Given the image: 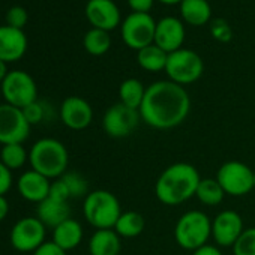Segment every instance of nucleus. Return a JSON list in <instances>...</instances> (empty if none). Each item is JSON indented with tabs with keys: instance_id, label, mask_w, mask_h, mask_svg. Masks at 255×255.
<instances>
[{
	"instance_id": "1",
	"label": "nucleus",
	"mask_w": 255,
	"mask_h": 255,
	"mask_svg": "<svg viewBox=\"0 0 255 255\" xmlns=\"http://www.w3.org/2000/svg\"><path fill=\"white\" fill-rule=\"evenodd\" d=\"M191 111V98L183 86L170 80L152 83L140 107L141 120L150 128L167 131L182 125Z\"/></svg>"
},
{
	"instance_id": "2",
	"label": "nucleus",
	"mask_w": 255,
	"mask_h": 255,
	"mask_svg": "<svg viewBox=\"0 0 255 255\" xmlns=\"http://www.w3.org/2000/svg\"><path fill=\"white\" fill-rule=\"evenodd\" d=\"M201 176L198 170L188 162L168 165L156 179L155 195L165 206H179L195 197Z\"/></svg>"
},
{
	"instance_id": "3",
	"label": "nucleus",
	"mask_w": 255,
	"mask_h": 255,
	"mask_svg": "<svg viewBox=\"0 0 255 255\" xmlns=\"http://www.w3.org/2000/svg\"><path fill=\"white\" fill-rule=\"evenodd\" d=\"M29 162L32 170L41 173L47 179H59L68 170L69 155L62 141L56 138H42L32 146Z\"/></svg>"
},
{
	"instance_id": "4",
	"label": "nucleus",
	"mask_w": 255,
	"mask_h": 255,
	"mask_svg": "<svg viewBox=\"0 0 255 255\" xmlns=\"http://www.w3.org/2000/svg\"><path fill=\"white\" fill-rule=\"evenodd\" d=\"M86 221L96 230H113L120 218L122 206L119 198L105 189H96L87 194L83 204Z\"/></svg>"
},
{
	"instance_id": "5",
	"label": "nucleus",
	"mask_w": 255,
	"mask_h": 255,
	"mask_svg": "<svg viewBox=\"0 0 255 255\" xmlns=\"http://www.w3.org/2000/svg\"><path fill=\"white\" fill-rule=\"evenodd\" d=\"M212 237V221L201 210H189L183 213L174 227V240L176 243L186 249L195 251L207 245Z\"/></svg>"
},
{
	"instance_id": "6",
	"label": "nucleus",
	"mask_w": 255,
	"mask_h": 255,
	"mask_svg": "<svg viewBox=\"0 0 255 255\" xmlns=\"http://www.w3.org/2000/svg\"><path fill=\"white\" fill-rule=\"evenodd\" d=\"M204 63L203 59L189 48H180L174 53L168 54L165 74L168 75L170 81L186 86L192 84L203 75Z\"/></svg>"
},
{
	"instance_id": "7",
	"label": "nucleus",
	"mask_w": 255,
	"mask_h": 255,
	"mask_svg": "<svg viewBox=\"0 0 255 255\" xmlns=\"http://www.w3.org/2000/svg\"><path fill=\"white\" fill-rule=\"evenodd\" d=\"M254 176L255 171L246 164L240 161H227L219 167L215 179L227 195L243 197L255 188Z\"/></svg>"
},
{
	"instance_id": "8",
	"label": "nucleus",
	"mask_w": 255,
	"mask_h": 255,
	"mask_svg": "<svg viewBox=\"0 0 255 255\" xmlns=\"http://www.w3.org/2000/svg\"><path fill=\"white\" fill-rule=\"evenodd\" d=\"M156 21L150 14L132 12L122 21V39L132 50H143L155 42Z\"/></svg>"
},
{
	"instance_id": "9",
	"label": "nucleus",
	"mask_w": 255,
	"mask_h": 255,
	"mask_svg": "<svg viewBox=\"0 0 255 255\" xmlns=\"http://www.w3.org/2000/svg\"><path fill=\"white\" fill-rule=\"evenodd\" d=\"M140 122H143L140 110H134L122 102H117L104 113L102 128L111 138H126L137 129Z\"/></svg>"
},
{
	"instance_id": "10",
	"label": "nucleus",
	"mask_w": 255,
	"mask_h": 255,
	"mask_svg": "<svg viewBox=\"0 0 255 255\" xmlns=\"http://www.w3.org/2000/svg\"><path fill=\"white\" fill-rule=\"evenodd\" d=\"M2 95L6 104L24 108L38 101V87L32 75L24 71H11L2 81Z\"/></svg>"
},
{
	"instance_id": "11",
	"label": "nucleus",
	"mask_w": 255,
	"mask_h": 255,
	"mask_svg": "<svg viewBox=\"0 0 255 255\" xmlns=\"http://www.w3.org/2000/svg\"><path fill=\"white\" fill-rule=\"evenodd\" d=\"M30 126L21 108L6 102L0 105V144H23L30 134Z\"/></svg>"
},
{
	"instance_id": "12",
	"label": "nucleus",
	"mask_w": 255,
	"mask_h": 255,
	"mask_svg": "<svg viewBox=\"0 0 255 255\" xmlns=\"http://www.w3.org/2000/svg\"><path fill=\"white\" fill-rule=\"evenodd\" d=\"M11 243L17 251L35 252L45 243V225L38 218H23L11 230Z\"/></svg>"
},
{
	"instance_id": "13",
	"label": "nucleus",
	"mask_w": 255,
	"mask_h": 255,
	"mask_svg": "<svg viewBox=\"0 0 255 255\" xmlns=\"http://www.w3.org/2000/svg\"><path fill=\"white\" fill-rule=\"evenodd\" d=\"M243 230V219L234 210H222L212 221V237L222 248H233Z\"/></svg>"
},
{
	"instance_id": "14",
	"label": "nucleus",
	"mask_w": 255,
	"mask_h": 255,
	"mask_svg": "<svg viewBox=\"0 0 255 255\" xmlns=\"http://www.w3.org/2000/svg\"><path fill=\"white\" fill-rule=\"evenodd\" d=\"M60 119L69 129L83 131L93 120V110L86 99L80 96H69L62 102Z\"/></svg>"
},
{
	"instance_id": "15",
	"label": "nucleus",
	"mask_w": 255,
	"mask_h": 255,
	"mask_svg": "<svg viewBox=\"0 0 255 255\" xmlns=\"http://www.w3.org/2000/svg\"><path fill=\"white\" fill-rule=\"evenodd\" d=\"M185 42V26L182 20L176 17H164L156 21L155 32V45L162 48L165 53H174L183 48Z\"/></svg>"
},
{
	"instance_id": "16",
	"label": "nucleus",
	"mask_w": 255,
	"mask_h": 255,
	"mask_svg": "<svg viewBox=\"0 0 255 255\" xmlns=\"http://www.w3.org/2000/svg\"><path fill=\"white\" fill-rule=\"evenodd\" d=\"M86 17L95 29L110 32L120 24V11L113 0H89Z\"/></svg>"
},
{
	"instance_id": "17",
	"label": "nucleus",
	"mask_w": 255,
	"mask_h": 255,
	"mask_svg": "<svg viewBox=\"0 0 255 255\" xmlns=\"http://www.w3.org/2000/svg\"><path fill=\"white\" fill-rule=\"evenodd\" d=\"M27 50V38L21 29L0 26V60L8 63L24 56Z\"/></svg>"
},
{
	"instance_id": "18",
	"label": "nucleus",
	"mask_w": 255,
	"mask_h": 255,
	"mask_svg": "<svg viewBox=\"0 0 255 255\" xmlns=\"http://www.w3.org/2000/svg\"><path fill=\"white\" fill-rule=\"evenodd\" d=\"M17 186H18L20 195L23 198H26L27 201L39 204L41 201L48 198L51 182H50V179H47L41 173L30 170V171H26L20 176Z\"/></svg>"
},
{
	"instance_id": "19",
	"label": "nucleus",
	"mask_w": 255,
	"mask_h": 255,
	"mask_svg": "<svg viewBox=\"0 0 255 255\" xmlns=\"http://www.w3.org/2000/svg\"><path fill=\"white\" fill-rule=\"evenodd\" d=\"M36 218L45 225L51 227L53 230L71 218V207L68 201H59L54 198H45L38 204L36 209Z\"/></svg>"
},
{
	"instance_id": "20",
	"label": "nucleus",
	"mask_w": 255,
	"mask_h": 255,
	"mask_svg": "<svg viewBox=\"0 0 255 255\" xmlns=\"http://www.w3.org/2000/svg\"><path fill=\"white\" fill-rule=\"evenodd\" d=\"M122 237L114 230H96L89 240L90 255H119Z\"/></svg>"
},
{
	"instance_id": "21",
	"label": "nucleus",
	"mask_w": 255,
	"mask_h": 255,
	"mask_svg": "<svg viewBox=\"0 0 255 255\" xmlns=\"http://www.w3.org/2000/svg\"><path fill=\"white\" fill-rule=\"evenodd\" d=\"M83 240V227L78 221L69 218L53 230V242L63 251L77 248Z\"/></svg>"
},
{
	"instance_id": "22",
	"label": "nucleus",
	"mask_w": 255,
	"mask_h": 255,
	"mask_svg": "<svg viewBox=\"0 0 255 255\" xmlns=\"http://www.w3.org/2000/svg\"><path fill=\"white\" fill-rule=\"evenodd\" d=\"M180 15L191 26H204L212 18V8L207 0H182Z\"/></svg>"
},
{
	"instance_id": "23",
	"label": "nucleus",
	"mask_w": 255,
	"mask_h": 255,
	"mask_svg": "<svg viewBox=\"0 0 255 255\" xmlns=\"http://www.w3.org/2000/svg\"><path fill=\"white\" fill-rule=\"evenodd\" d=\"M146 228V219L140 212L135 210H128L120 215L114 225V231L122 239H134L138 237Z\"/></svg>"
},
{
	"instance_id": "24",
	"label": "nucleus",
	"mask_w": 255,
	"mask_h": 255,
	"mask_svg": "<svg viewBox=\"0 0 255 255\" xmlns=\"http://www.w3.org/2000/svg\"><path fill=\"white\" fill-rule=\"evenodd\" d=\"M146 89L144 84L137 80V78H128L125 80L120 87H119V98L123 105L134 108V110H140L144 95H146Z\"/></svg>"
},
{
	"instance_id": "25",
	"label": "nucleus",
	"mask_w": 255,
	"mask_h": 255,
	"mask_svg": "<svg viewBox=\"0 0 255 255\" xmlns=\"http://www.w3.org/2000/svg\"><path fill=\"white\" fill-rule=\"evenodd\" d=\"M167 60H168V53H165L162 48H159L155 44H152V45L140 50L138 54H137L138 65L144 71H149V72H161V71H165Z\"/></svg>"
},
{
	"instance_id": "26",
	"label": "nucleus",
	"mask_w": 255,
	"mask_h": 255,
	"mask_svg": "<svg viewBox=\"0 0 255 255\" xmlns=\"http://www.w3.org/2000/svg\"><path fill=\"white\" fill-rule=\"evenodd\" d=\"M225 195L227 194L224 192L219 182L216 179H210V177L201 179L198 183L197 192H195V197L204 206H218L222 203Z\"/></svg>"
},
{
	"instance_id": "27",
	"label": "nucleus",
	"mask_w": 255,
	"mask_h": 255,
	"mask_svg": "<svg viewBox=\"0 0 255 255\" xmlns=\"http://www.w3.org/2000/svg\"><path fill=\"white\" fill-rule=\"evenodd\" d=\"M84 48L92 56H102L105 54L111 47V38L110 33L101 29H90L84 36Z\"/></svg>"
},
{
	"instance_id": "28",
	"label": "nucleus",
	"mask_w": 255,
	"mask_h": 255,
	"mask_svg": "<svg viewBox=\"0 0 255 255\" xmlns=\"http://www.w3.org/2000/svg\"><path fill=\"white\" fill-rule=\"evenodd\" d=\"M29 155L26 153L23 144H5L0 150V161L9 170H17L24 165Z\"/></svg>"
},
{
	"instance_id": "29",
	"label": "nucleus",
	"mask_w": 255,
	"mask_h": 255,
	"mask_svg": "<svg viewBox=\"0 0 255 255\" xmlns=\"http://www.w3.org/2000/svg\"><path fill=\"white\" fill-rule=\"evenodd\" d=\"M68 189H69V194H71V198H80V197H87L89 194V185H87V180L86 177H83L80 173H75V171H66L62 177H60Z\"/></svg>"
},
{
	"instance_id": "30",
	"label": "nucleus",
	"mask_w": 255,
	"mask_h": 255,
	"mask_svg": "<svg viewBox=\"0 0 255 255\" xmlns=\"http://www.w3.org/2000/svg\"><path fill=\"white\" fill-rule=\"evenodd\" d=\"M234 255H255V227L245 228L242 236L233 245Z\"/></svg>"
},
{
	"instance_id": "31",
	"label": "nucleus",
	"mask_w": 255,
	"mask_h": 255,
	"mask_svg": "<svg viewBox=\"0 0 255 255\" xmlns=\"http://www.w3.org/2000/svg\"><path fill=\"white\" fill-rule=\"evenodd\" d=\"M210 33L219 42H228L233 38L231 27L224 18H216L210 23Z\"/></svg>"
},
{
	"instance_id": "32",
	"label": "nucleus",
	"mask_w": 255,
	"mask_h": 255,
	"mask_svg": "<svg viewBox=\"0 0 255 255\" xmlns=\"http://www.w3.org/2000/svg\"><path fill=\"white\" fill-rule=\"evenodd\" d=\"M6 26L14 29H23L27 23V11L23 6H12L6 14Z\"/></svg>"
},
{
	"instance_id": "33",
	"label": "nucleus",
	"mask_w": 255,
	"mask_h": 255,
	"mask_svg": "<svg viewBox=\"0 0 255 255\" xmlns=\"http://www.w3.org/2000/svg\"><path fill=\"white\" fill-rule=\"evenodd\" d=\"M23 114L30 125H36L44 119V107L38 101H35L23 108Z\"/></svg>"
},
{
	"instance_id": "34",
	"label": "nucleus",
	"mask_w": 255,
	"mask_h": 255,
	"mask_svg": "<svg viewBox=\"0 0 255 255\" xmlns=\"http://www.w3.org/2000/svg\"><path fill=\"white\" fill-rule=\"evenodd\" d=\"M48 197H50V198H54V200H59V201H68V200L71 198L69 189H68L66 183H65L60 177L56 179L54 182H51Z\"/></svg>"
},
{
	"instance_id": "35",
	"label": "nucleus",
	"mask_w": 255,
	"mask_h": 255,
	"mask_svg": "<svg viewBox=\"0 0 255 255\" xmlns=\"http://www.w3.org/2000/svg\"><path fill=\"white\" fill-rule=\"evenodd\" d=\"M12 186V174L8 167H5L0 161V195H5Z\"/></svg>"
},
{
	"instance_id": "36",
	"label": "nucleus",
	"mask_w": 255,
	"mask_h": 255,
	"mask_svg": "<svg viewBox=\"0 0 255 255\" xmlns=\"http://www.w3.org/2000/svg\"><path fill=\"white\" fill-rule=\"evenodd\" d=\"M33 255H66V251H63L62 248H59V246L51 240V242L42 243V245L33 252Z\"/></svg>"
},
{
	"instance_id": "37",
	"label": "nucleus",
	"mask_w": 255,
	"mask_h": 255,
	"mask_svg": "<svg viewBox=\"0 0 255 255\" xmlns=\"http://www.w3.org/2000/svg\"><path fill=\"white\" fill-rule=\"evenodd\" d=\"M155 0H128V5L132 9V12H141L149 14L153 8Z\"/></svg>"
},
{
	"instance_id": "38",
	"label": "nucleus",
	"mask_w": 255,
	"mask_h": 255,
	"mask_svg": "<svg viewBox=\"0 0 255 255\" xmlns=\"http://www.w3.org/2000/svg\"><path fill=\"white\" fill-rule=\"evenodd\" d=\"M192 255H222V252H221V249H219L218 246L209 245V243H207V245H204V246L195 249V251L192 252Z\"/></svg>"
},
{
	"instance_id": "39",
	"label": "nucleus",
	"mask_w": 255,
	"mask_h": 255,
	"mask_svg": "<svg viewBox=\"0 0 255 255\" xmlns=\"http://www.w3.org/2000/svg\"><path fill=\"white\" fill-rule=\"evenodd\" d=\"M9 212V203L5 198V195H0V221H3Z\"/></svg>"
},
{
	"instance_id": "40",
	"label": "nucleus",
	"mask_w": 255,
	"mask_h": 255,
	"mask_svg": "<svg viewBox=\"0 0 255 255\" xmlns=\"http://www.w3.org/2000/svg\"><path fill=\"white\" fill-rule=\"evenodd\" d=\"M8 75V68H6V63L0 60V83H2Z\"/></svg>"
},
{
	"instance_id": "41",
	"label": "nucleus",
	"mask_w": 255,
	"mask_h": 255,
	"mask_svg": "<svg viewBox=\"0 0 255 255\" xmlns=\"http://www.w3.org/2000/svg\"><path fill=\"white\" fill-rule=\"evenodd\" d=\"M161 3H164V5H180L182 3V0H159Z\"/></svg>"
},
{
	"instance_id": "42",
	"label": "nucleus",
	"mask_w": 255,
	"mask_h": 255,
	"mask_svg": "<svg viewBox=\"0 0 255 255\" xmlns=\"http://www.w3.org/2000/svg\"><path fill=\"white\" fill-rule=\"evenodd\" d=\"M254 183H255V176H254Z\"/></svg>"
}]
</instances>
